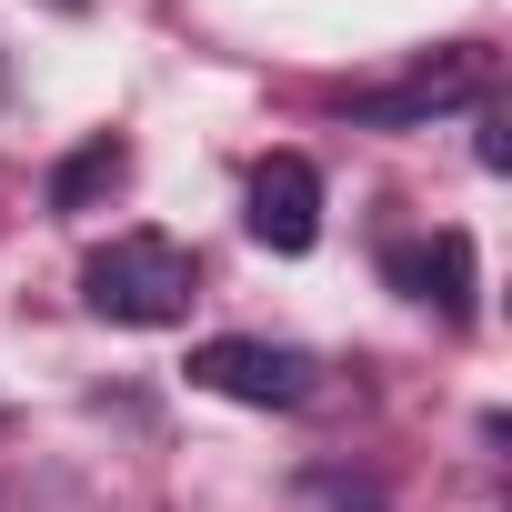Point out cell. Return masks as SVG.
<instances>
[{"instance_id":"obj_3","label":"cell","mask_w":512,"mask_h":512,"mask_svg":"<svg viewBox=\"0 0 512 512\" xmlns=\"http://www.w3.org/2000/svg\"><path fill=\"white\" fill-rule=\"evenodd\" d=\"M482 81H492V61L462 41V51L422 61V71H412V81H392V91H352V121H372V131H422V121H442V111L482 101Z\"/></svg>"},{"instance_id":"obj_4","label":"cell","mask_w":512,"mask_h":512,"mask_svg":"<svg viewBox=\"0 0 512 512\" xmlns=\"http://www.w3.org/2000/svg\"><path fill=\"white\" fill-rule=\"evenodd\" d=\"M251 241L262 251H312L322 241V171L302 151H272L251 171Z\"/></svg>"},{"instance_id":"obj_2","label":"cell","mask_w":512,"mask_h":512,"mask_svg":"<svg viewBox=\"0 0 512 512\" xmlns=\"http://www.w3.org/2000/svg\"><path fill=\"white\" fill-rule=\"evenodd\" d=\"M191 382L221 392V402H251V412H302V402L322 392V362H312L302 342H251V332H231V342H201V352H191Z\"/></svg>"},{"instance_id":"obj_1","label":"cell","mask_w":512,"mask_h":512,"mask_svg":"<svg viewBox=\"0 0 512 512\" xmlns=\"http://www.w3.org/2000/svg\"><path fill=\"white\" fill-rule=\"evenodd\" d=\"M191 292H201V272H191V251H181L171 231H121V241H101L91 262H81V302H91L101 322H121V332L181 322Z\"/></svg>"},{"instance_id":"obj_6","label":"cell","mask_w":512,"mask_h":512,"mask_svg":"<svg viewBox=\"0 0 512 512\" xmlns=\"http://www.w3.org/2000/svg\"><path fill=\"white\" fill-rule=\"evenodd\" d=\"M121 171H131V151H121V141H91V151H71V161H61V181H51V211H91V201H101Z\"/></svg>"},{"instance_id":"obj_5","label":"cell","mask_w":512,"mask_h":512,"mask_svg":"<svg viewBox=\"0 0 512 512\" xmlns=\"http://www.w3.org/2000/svg\"><path fill=\"white\" fill-rule=\"evenodd\" d=\"M382 272H392L412 302H432L442 322H472V241H462V231H432V241H392V251H382Z\"/></svg>"}]
</instances>
